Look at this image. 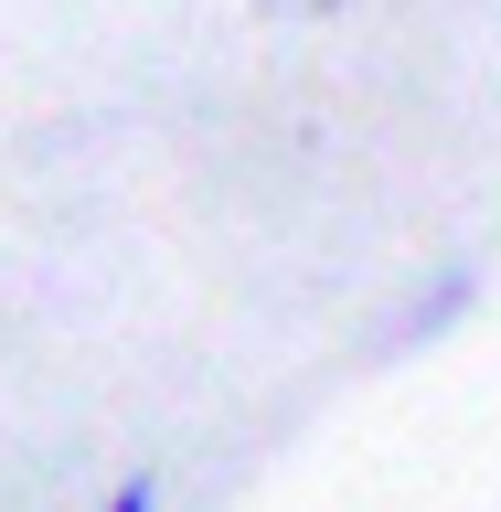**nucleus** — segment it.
<instances>
[{"instance_id":"nucleus-2","label":"nucleus","mask_w":501,"mask_h":512,"mask_svg":"<svg viewBox=\"0 0 501 512\" xmlns=\"http://www.w3.org/2000/svg\"><path fill=\"white\" fill-rule=\"evenodd\" d=\"M160 502H171V480H160V470H128V480H118V491H107L96 512H160Z\"/></svg>"},{"instance_id":"nucleus-1","label":"nucleus","mask_w":501,"mask_h":512,"mask_svg":"<svg viewBox=\"0 0 501 512\" xmlns=\"http://www.w3.org/2000/svg\"><path fill=\"white\" fill-rule=\"evenodd\" d=\"M480 278H491L480 256H448V267H427V278L406 288V310L384 320V352H427V342H448V331L480 310Z\"/></svg>"}]
</instances>
